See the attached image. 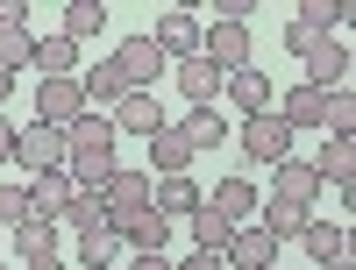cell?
<instances>
[{
    "label": "cell",
    "instance_id": "obj_1",
    "mask_svg": "<svg viewBox=\"0 0 356 270\" xmlns=\"http://www.w3.org/2000/svg\"><path fill=\"white\" fill-rule=\"evenodd\" d=\"M65 128H43V121H29V128H15V157L8 164H22L29 178H43V171H65Z\"/></svg>",
    "mask_w": 356,
    "mask_h": 270
},
{
    "label": "cell",
    "instance_id": "obj_2",
    "mask_svg": "<svg viewBox=\"0 0 356 270\" xmlns=\"http://www.w3.org/2000/svg\"><path fill=\"white\" fill-rule=\"evenodd\" d=\"M107 65H114V71H122V93H150V85L164 78V50H157L150 36H129L122 50H114V57H107Z\"/></svg>",
    "mask_w": 356,
    "mask_h": 270
},
{
    "label": "cell",
    "instance_id": "obj_3",
    "mask_svg": "<svg viewBox=\"0 0 356 270\" xmlns=\"http://www.w3.org/2000/svg\"><path fill=\"white\" fill-rule=\"evenodd\" d=\"M243 149H250V164H285L292 157V128L278 121V107H264L243 121Z\"/></svg>",
    "mask_w": 356,
    "mask_h": 270
},
{
    "label": "cell",
    "instance_id": "obj_4",
    "mask_svg": "<svg viewBox=\"0 0 356 270\" xmlns=\"http://www.w3.org/2000/svg\"><path fill=\"white\" fill-rule=\"evenodd\" d=\"M79 114H86L79 78H36V121H43V128H72Z\"/></svg>",
    "mask_w": 356,
    "mask_h": 270
},
{
    "label": "cell",
    "instance_id": "obj_5",
    "mask_svg": "<svg viewBox=\"0 0 356 270\" xmlns=\"http://www.w3.org/2000/svg\"><path fill=\"white\" fill-rule=\"evenodd\" d=\"M200 57L214 71H243L250 65V28L243 22H214V28H200Z\"/></svg>",
    "mask_w": 356,
    "mask_h": 270
},
{
    "label": "cell",
    "instance_id": "obj_6",
    "mask_svg": "<svg viewBox=\"0 0 356 270\" xmlns=\"http://www.w3.org/2000/svg\"><path fill=\"white\" fill-rule=\"evenodd\" d=\"M114 242H129L136 256H164V242H171V221L157 214V206H136V214H122V221H114Z\"/></svg>",
    "mask_w": 356,
    "mask_h": 270
},
{
    "label": "cell",
    "instance_id": "obj_7",
    "mask_svg": "<svg viewBox=\"0 0 356 270\" xmlns=\"http://www.w3.org/2000/svg\"><path fill=\"white\" fill-rule=\"evenodd\" d=\"M107 121H114V135H143V142H150V135L171 121V114L157 107V93H122V100L107 107Z\"/></svg>",
    "mask_w": 356,
    "mask_h": 270
},
{
    "label": "cell",
    "instance_id": "obj_8",
    "mask_svg": "<svg viewBox=\"0 0 356 270\" xmlns=\"http://www.w3.org/2000/svg\"><path fill=\"white\" fill-rule=\"evenodd\" d=\"M65 228H72V242H114V214H107L100 192H72Z\"/></svg>",
    "mask_w": 356,
    "mask_h": 270
},
{
    "label": "cell",
    "instance_id": "obj_9",
    "mask_svg": "<svg viewBox=\"0 0 356 270\" xmlns=\"http://www.w3.org/2000/svg\"><path fill=\"white\" fill-rule=\"evenodd\" d=\"M349 71H356V57H349V43H342V36H328V43L307 57V85H314V93H342Z\"/></svg>",
    "mask_w": 356,
    "mask_h": 270
},
{
    "label": "cell",
    "instance_id": "obj_10",
    "mask_svg": "<svg viewBox=\"0 0 356 270\" xmlns=\"http://www.w3.org/2000/svg\"><path fill=\"white\" fill-rule=\"evenodd\" d=\"M65 149H72V157H100V164H114V121H107L100 107H86L79 121L65 128Z\"/></svg>",
    "mask_w": 356,
    "mask_h": 270
},
{
    "label": "cell",
    "instance_id": "obj_11",
    "mask_svg": "<svg viewBox=\"0 0 356 270\" xmlns=\"http://www.w3.org/2000/svg\"><path fill=\"white\" fill-rule=\"evenodd\" d=\"M271 199H292V206H307V214H314V199H321V171H314L307 157L271 164Z\"/></svg>",
    "mask_w": 356,
    "mask_h": 270
},
{
    "label": "cell",
    "instance_id": "obj_12",
    "mask_svg": "<svg viewBox=\"0 0 356 270\" xmlns=\"http://www.w3.org/2000/svg\"><path fill=\"white\" fill-rule=\"evenodd\" d=\"M150 43L164 50V65H171V57H178V65H186V57H200V15H193V8H171V15L157 22Z\"/></svg>",
    "mask_w": 356,
    "mask_h": 270
},
{
    "label": "cell",
    "instance_id": "obj_13",
    "mask_svg": "<svg viewBox=\"0 0 356 270\" xmlns=\"http://www.w3.org/2000/svg\"><path fill=\"white\" fill-rule=\"evenodd\" d=\"M186 171H193V142H186L178 121H164L150 135V178H186Z\"/></svg>",
    "mask_w": 356,
    "mask_h": 270
},
{
    "label": "cell",
    "instance_id": "obj_14",
    "mask_svg": "<svg viewBox=\"0 0 356 270\" xmlns=\"http://www.w3.org/2000/svg\"><path fill=\"white\" fill-rule=\"evenodd\" d=\"M221 263H235V270H278V242L250 221V228H235V242L221 249Z\"/></svg>",
    "mask_w": 356,
    "mask_h": 270
},
{
    "label": "cell",
    "instance_id": "obj_15",
    "mask_svg": "<svg viewBox=\"0 0 356 270\" xmlns=\"http://www.w3.org/2000/svg\"><path fill=\"white\" fill-rule=\"evenodd\" d=\"M29 214L36 221H65V206H72V178L65 171H43V178H29Z\"/></svg>",
    "mask_w": 356,
    "mask_h": 270
},
{
    "label": "cell",
    "instance_id": "obj_16",
    "mask_svg": "<svg viewBox=\"0 0 356 270\" xmlns=\"http://www.w3.org/2000/svg\"><path fill=\"white\" fill-rule=\"evenodd\" d=\"M100 199H107V214H114V221L136 214V206H150V171H122V164H114V178L100 185Z\"/></svg>",
    "mask_w": 356,
    "mask_h": 270
},
{
    "label": "cell",
    "instance_id": "obj_17",
    "mask_svg": "<svg viewBox=\"0 0 356 270\" xmlns=\"http://www.w3.org/2000/svg\"><path fill=\"white\" fill-rule=\"evenodd\" d=\"M150 206L164 221H186L193 206H200V178H150Z\"/></svg>",
    "mask_w": 356,
    "mask_h": 270
},
{
    "label": "cell",
    "instance_id": "obj_18",
    "mask_svg": "<svg viewBox=\"0 0 356 270\" xmlns=\"http://www.w3.org/2000/svg\"><path fill=\"white\" fill-rule=\"evenodd\" d=\"M207 206H214L221 221L250 228V221H257V185H250V178H221V185H214V199H207Z\"/></svg>",
    "mask_w": 356,
    "mask_h": 270
},
{
    "label": "cell",
    "instance_id": "obj_19",
    "mask_svg": "<svg viewBox=\"0 0 356 270\" xmlns=\"http://www.w3.org/2000/svg\"><path fill=\"white\" fill-rule=\"evenodd\" d=\"M221 93L243 107V121H250V114H264V107H271V78H264L257 65H243V71H228V78H221Z\"/></svg>",
    "mask_w": 356,
    "mask_h": 270
},
{
    "label": "cell",
    "instance_id": "obj_20",
    "mask_svg": "<svg viewBox=\"0 0 356 270\" xmlns=\"http://www.w3.org/2000/svg\"><path fill=\"white\" fill-rule=\"evenodd\" d=\"M314 171H321V185H342V192H349V185H356V135H328Z\"/></svg>",
    "mask_w": 356,
    "mask_h": 270
},
{
    "label": "cell",
    "instance_id": "obj_21",
    "mask_svg": "<svg viewBox=\"0 0 356 270\" xmlns=\"http://www.w3.org/2000/svg\"><path fill=\"white\" fill-rule=\"evenodd\" d=\"M221 78H228V71H214L207 57H186V65H178V93H186L193 107H214V100H221Z\"/></svg>",
    "mask_w": 356,
    "mask_h": 270
},
{
    "label": "cell",
    "instance_id": "obj_22",
    "mask_svg": "<svg viewBox=\"0 0 356 270\" xmlns=\"http://www.w3.org/2000/svg\"><path fill=\"white\" fill-rule=\"evenodd\" d=\"M186 228H193V249H207V256H221V249L235 242V221H221V214H214L207 199H200L193 214H186Z\"/></svg>",
    "mask_w": 356,
    "mask_h": 270
},
{
    "label": "cell",
    "instance_id": "obj_23",
    "mask_svg": "<svg viewBox=\"0 0 356 270\" xmlns=\"http://www.w3.org/2000/svg\"><path fill=\"white\" fill-rule=\"evenodd\" d=\"M300 242H307L314 263H342V256H349V228H342V221H307Z\"/></svg>",
    "mask_w": 356,
    "mask_h": 270
},
{
    "label": "cell",
    "instance_id": "obj_24",
    "mask_svg": "<svg viewBox=\"0 0 356 270\" xmlns=\"http://www.w3.org/2000/svg\"><path fill=\"white\" fill-rule=\"evenodd\" d=\"M314 214H307V206H292V199H257V228L264 235H271V242H285V235H300Z\"/></svg>",
    "mask_w": 356,
    "mask_h": 270
},
{
    "label": "cell",
    "instance_id": "obj_25",
    "mask_svg": "<svg viewBox=\"0 0 356 270\" xmlns=\"http://www.w3.org/2000/svg\"><path fill=\"white\" fill-rule=\"evenodd\" d=\"M43 78H72L79 71V43L72 36H36V57H29Z\"/></svg>",
    "mask_w": 356,
    "mask_h": 270
},
{
    "label": "cell",
    "instance_id": "obj_26",
    "mask_svg": "<svg viewBox=\"0 0 356 270\" xmlns=\"http://www.w3.org/2000/svg\"><path fill=\"white\" fill-rule=\"evenodd\" d=\"M79 93H86V107H114V100H122V71H114V65H86V78H79Z\"/></svg>",
    "mask_w": 356,
    "mask_h": 270
},
{
    "label": "cell",
    "instance_id": "obj_27",
    "mask_svg": "<svg viewBox=\"0 0 356 270\" xmlns=\"http://www.w3.org/2000/svg\"><path fill=\"white\" fill-rule=\"evenodd\" d=\"M8 242H15L22 256H57V242H65V235H57V221H36V214H29V221L8 235Z\"/></svg>",
    "mask_w": 356,
    "mask_h": 270
},
{
    "label": "cell",
    "instance_id": "obj_28",
    "mask_svg": "<svg viewBox=\"0 0 356 270\" xmlns=\"http://www.w3.org/2000/svg\"><path fill=\"white\" fill-rule=\"evenodd\" d=\"M178 128H186L193 157H200V149H221V135H228V121H221L214 107H193V114H186V121H178Z\"/></svg>",
    "mask_w": 356,
    "mask_h": 270
},
{
    "label": "cell",
    "instance_id": "obj_29",
    "mask_svg": "<svg viewBox=\"0 0 356 270\" xmlns=\"http://www.w3.org/2000/svg\"><path fill=\"white\" fill-rule=\"evenodd\" d=\"M100 22H107V8H100V0H65V28H57V36L86 43V36H100Z\"/></svg>",
    "mask_w": 356,
    "mask_h": 270
},
{
    "label": "cell",
    "instance_id": "obj_30",
    "mask_svg": "<svg viewBox=\"0 0 356 270\" xmlns=\"http://www.w3.org/2000/svg\"><path fill=\"white\" fill-rule=\"evenodd\" d=\"M29 57H36V28H29V22H22V28H0V71L15 78Z\"/></svg>",
    "mask_w": 356,
    "mask_h": 270
},
{
    "label": "cell",
    "instance_id": "obj_31",
    "mask_svg": "<svg viewBox=\"0 0 356 270\" xmlns=\"http://www.w3.org/2000/svg\"><path fill=\"white\" fill-rule=\"evenodd\" d=\"M300 22H314L321 36H342V28H349V0H307Z\"/></svg>",
    "mask_w": 356,
    "mask_h": 270
},
{
    "label": "cell",
    "instance_id": "obj_32",
    "mask_svg": "<svg viewBox=\"0 0 356 270\" xmlns=\"http://www.w3.org/2000/svg\"><path fill=\"white\" fill-rule=\"evenodd\" d=\"M321 135H356V93L342 85V93H328V128Z\"/></svg>",
    "mask_w": 356,
    "mask_h": 270
},
{
    "label": "cell",
    "instance_id": "obj_33",
    "mask_svg": "<svg viewBox=\"0 0 356 270\" xmlns=\"http://www.w3.org/2000/svg\"><path fill=\"white\" fill-rule=\"evenodd\" d=\"M22 221H29V192L22 185H0V235H15Z\"/></svg>",
    "mask_w": 356,
    "mask_h": 270
},
{
    "label": "cell",
    "instance_id": "obj_34",
    "mask_svg": "<svg viewBox=\"0 0 356 270\" xmlns=\"http://www.w3.org/2000/svg\"><path fill=\"white\" fill-rule=\"evenodd\" d=\"M321 43H328V36H321L314 22H300V15H292V28H285V50H292V57H314Z\"/></svg>",
    "mask_w": 356,
    "mask_h": 270
},
{
    "label": "cell",
    "instance_id": "obj_35",
    "mask_svg": "<svg viewBox=\"0 0 356 270\" xmlns=\"http://www.w3.org/2000/svg\"><path fill=\"white\" fill-rule=\"evenodd\" d=\"M29 22V0H0V28H22Z\"/></svg>",
    "mask_w": 356,
    "mask_h": 270
},
{
    "label": "cell",
    "instance_id": "obj_36",
    "mask_svg": "<svg viewBox=\"0 0 356 270\" xmlns=\"http://www.w3.org/2000/svg\"><path fill=\"white\" fill-rule=\"evenodd\" d=\"M171 270H228V263H221V256H207V249H193L186 263H171Z\"/></svg>",
    "mask_w": 356,
    "mask_h": 270
},
{
    "label": "cell",
    "instance_id": "obj_37",
    "mask_svg": "<svg viewBox=\"0 0 356 270\" xmlns=\"http://www.w3.org/2000/svg\"><path fill=\"white\" fill-rule=\"evenodd\" d=\"M22 270H65V256H22Z\"/></svg>",
    "mask_w": 356,
    "mask_h": 270
},
{
    "label": "cell",
    "instance_id": "obj_38",
    "mask_svg": "<svg viewBox=\"0 0 356 270\" xmlns=\"http://www.w3.org/2000/svg\"><path fill=\"white\" fill-rule=\"evenodd\" d=\"M129 270H171V256H129Z\"/></svg>",
    "mask_w": 356,
    "mask_h": 270
},
{
    "label": "cell",
    "instance_id": "obj_39",
    "mask_svg": "<svg viewBox=\"0 0 356 270\" xmlns=\"http://www.w3.org/2000/svg\"><path fill=\"white\" fill-rule=\"evenodd\" d=\"M15 157V121H0V164Z\"/></svg>",
    "mask_w": 356,
    "mask_h": 270
},
{
    "label": "cell",
    "instance_id": "obj_40",
    "mask_svg": "<svg viewBox=\"0 0 356 270\" xmlns=\"http://www.w3.org/2000/svg\"><path fill=\"white\" fill-rule=\"evenodd\" d=\"M8 93H15V78H8V71H0V100H8Z\"/></svg>",
    "mask_w": 356,
    "mask_h": 270
},
{
    "label": "cell",
    "instance_id": "obj_41",
    "mask_svg": "<svg viewBox=\"0 0 356 270\" xmlns=\"http://www.w3.org/2000/svg\"><path fill=\"white\" fill-rule=\"evenodd\" d=\"M321 270H356V263H349V256H342V263H321Z\"/></svg>",
    "mask_w": 356,
    "mask_h": 270
},
{
    "label": "cell",
    "instance_id": "obj_42",
    "mask_svg": "<svg viewBox=\"0 0 356 270\" xmlns=\"http://www.w3.org/2000/svg\"><path fill=\"white\" fill-rule=\"evenodd\" d=\"M86 270H114V263H86Z\"/></svg>",
    "mask_w": 356,
    "mask_h": 270
},
{
    "label": "cell",
    "instance_id": "obj_43",
    "mask_svg": "<svg viewBox=\"0 0 356 270\" xmlns=\"http://www.w3.org/2000/svg\"><path fill=\"white\" fill-rule=\"evenodd\" d=\"M0 249H8V235H0Z\"/></svg>",
    "mask_w": 356,
    "mask_h": 270
}]
</instances>
